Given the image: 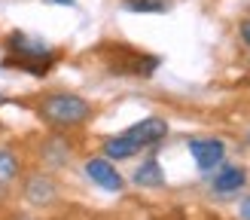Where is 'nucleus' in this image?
Returning a JSON list of instances; mask_svg holds the SVG:
<instances>
[{
    "label": "nucleus",
    "mask_w": 250,
    "mask_h": 220,
    "mask_svg": "<svg viewBox=\"0 0 250 220\" xmlns=\"http://www.w3.org/2000/svg\"><path fill=\"white\" fill-rule=\"evenodd\" d=\"M40 116L49 122V126H58V129H70V126H80L92 116V104L80 95H70V92H55V95H46L40 101Z\"/></svg>",
    "instance_id": "f257e3e1"
},
{
    "label": "nucleus",
    "mask_w": 250,
    "mask_h": 220,
    "mask_svg": "<svg viewBox=\"0 0 250 220\" xmlns=\"http://www.w3.org/2000/svg\"><path fill=\"white\" fill-rule=\"evenodd\" d=\"M6 46H9V52H12V58L6 61V65L24 67V70H31V73H46L49 65L55 61V55L49 52V46L43 40H34V37L21 34V31L9 34L6 37Z\"/></svg>",
    "instance_id": "f03ea898"
},
{
    "label": "nucleus",
    "mask_w": 250,
    "mask_h": 220,
    "mask_svg": "<svg viewBox=\"0 0 250 220\" xmlns=\"http://www.w3.org/2000/svg\"><path fill=\"white\" fill-rule=\"evenodd\" d=\"M189 153H192L198 168L210 171L214 165L223 162V156H226V144L217 141V138H198V141H189Z\"/></svg>",
    "instance_id": "7ed1b4c3"
},
{
    "label": "nucleus",
    "mask_w": 250,
    "mask_h": 220,
    "mask_svg": "<svg viewBox=\"0 0 250 220\" xmlns=\"http://www.w3.org/2000/svg\"><path fill=\"white\" fill-rule=\"evenodd\" d=\"M125 134H128V138L144 150V147H153V144H159L162 138H165V134H168V122L162 116H146V119L137 122V126H131Z\"/></svg>",
    "instance_id": "20e7f679"
},
{
    "label": "nucleus",
    "mask_w": 250,
    "mask_h": 220,
    "mask_svg": "<svg viewBox=\"0 0 250 220\" xmlns=\"http://www.w3.org/2000/svg\"><path fill=\"white\" fill-rule=\"evenodd\" d=\"M85 175L107 193H119L122 190V175L116 171V165H110V159H104V156L89 159V162H85Z\"/></svg>",
    "instance_id": "39448f33"
},
{
    "label": "nucleus",
    "mask_w": 250,
    "mask_h": 220,
    "mask_svg": "<svg viewBox=\"0 0 250 220\" xmlns=\"http://www.w3.org/2000/svg\"><path fill=\"white\" fill-rule=\"evenodd\" d=\"M55 196H58V190H55V183L49 180L46 175H34V177L24 180V199H28L31 205H37V208L52 205Z\"/></svg>",
    "instance_id": "423d86ee"
},
{
    "label": "nucleus",
    "mask_w": 250,
    "mask_h": 220,
    "mask_svg": "<svg viewBox=\"0 0 250 220\" xmlns=\"http://www.w3.org/2000/svg\"><path fill=\"white\" fill-rule=\"evenodd\" d=\"M244 180H247V175H244V168H238V165H226L220 171V175L214 177V193H235V190H241L244 187Z\"/></svg>",
    "instance_id": "0eeeda50"
},
{
    "label": "nucleus",
    "mask_w": 250,
    "mask_h": 220,
    "mask_svg": "<svg viewBox=\"0 0 250 220\" xmlns=\"http://www.w3.org/2000/svg\"><path fill=\"white\" fill-rule=\"evenodd\" d=\"M134 183L137 187H162V183H165V171H162V165L156 159H146V162L134 171Z\"/></svg>",
    "instance_id": "6e6552de"
},
{
    "label": "nucleus",
    "mask_w": 250,
    "mask_h": 220,
    "mask_svg": "<svg viewBox=\"0 0 250 220\" xmlns=\"http://www.w3.org/2000/svg\"><path fill=\"white\" fill-rule=\"evenodd\" d=\"M141 147H137L128 134H116V138H107L104 141V153H107V159H128V156H134Z\"/></svg>",
    "instance_id": "1a4fd4ad"
},
{
    "label": "nucleus",
    "mask_w": 250,
    "mask_h": 220,
    "mask_svg": "<svg viewBox=\"0 0 250 220\" xmlns=\"http://www.w3.org/2000/svg\"><path fill=\"white\" fill-rule=\"evenodd\" d=\"M19 177V159L9 150H0V190H6Z\"/></svg>",
    "instance_id": "9d476101"
},
{
    "label": "nucleus",
    "mask_w": 250,
    "mask_h": 220,
    "mask_svg": "<svg viewBox=\"0 0 250 220\" xmlns=\"http://www.w3.org/2000/svg\"><path fill=\"white\" fill-rule=\"evenodd\" d=\"M122 6L131 9V12H165L168 9L165 0H125Z\"/></svg>",
    "instance_id": "9b49d317"
},
{
    "label": "nucleus",
    "mask_w": 250,
    "mask_h": 220,
    "mask_svg": "<svg viewBox=\"0 0 250 220\" xmlns=\"http://www.w3.org/2000/svg\"><path fill=\"white\" fill-rule=\"evenodd\" d=\"M241 40H244V43L250 46V19H247V22L241 24Z\"/></svg>",
    "instance_id": "f8f14e48"
},
{
    "label": "nucleus",
    "mask_w": 250,
    "mask_h": 220,
    "mask_svg": "<svg viewBox=\"0 0 250 220\" xmlns=\"http://www.w3.org/2000/svg\"><path fill=\"white\" fill-rule=\"evenodd\" d=\"M241 220H250V196L241 202Z\"/></svg>",
    "instance_id": "ddd939ff"
},
{
    "label": "nucleus",
    "mask_w": 250,
    "mask_h": 220,
    "mask_svg": "<svg viewBox=\"0 0 250 220\" xmlns=\"http://www.w3.org/2000/svg\"><path fill=\"white\" fill-rule=\"evenodd\" d=\"M49 3H64V6H73V0H49Z\"/></svg>",
    "instance_id": "4468645a"
}]
</instances>
